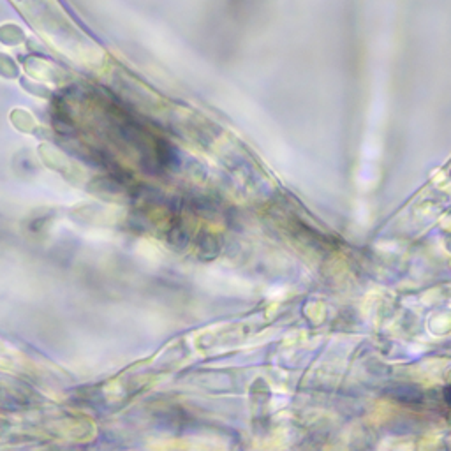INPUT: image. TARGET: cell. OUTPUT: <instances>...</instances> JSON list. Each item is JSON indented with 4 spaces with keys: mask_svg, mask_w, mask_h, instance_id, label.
Returning <instances> with one entry per match:
<instances>
[{
    "mask_svg": "<svg viewBox=\"0 0 451 451\" xmlns=\"http://www.w3.org/2000/svg\"><path fill=\"white\" fill-rule=\"evenodd\" d=\"M446 397H448V398H450V402H451V393H450V395H446Z\"/></svg>",
    "mask_w": 451,
    "mask_h": 451,
    "instance_id": "obj_1",
    "label": "cell"
}]
</instances>
